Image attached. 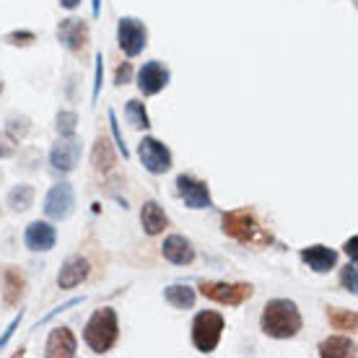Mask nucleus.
<instances>
[{"label": "nucleus", "mask_w": 358, "mask_h": 358, "mask_svg": "<svg viewBox=\"0 0 358 358\" xmlns=\"http://www.w3.org/2000/svg\"><path fill=\"white\" fill-rule=\"evenodd\" d=\"M304 327V317L299 312V306L288 299H270L268 304L262 306L260 314V330L268 338L275 341H291L296 338Z\"/></svg>", "instance_id": "nucleus-1"}, {"label": "nucleus", "mask_w": 358, "mask_h": 358, "mask_svg": "<svg viewBox=\"0 0 358 358\" xmlns=\"http://www.w3.org/2000/svg\"><path fill=\"white\" fill-rule=\"evenodd\" d=\"M221 229L226 236H231L234 242L250 244V247H268L273 236L265 226L257 221L255 210L250 208H236V210H226L221 218Z\"/></svg>", "instance_id": "nucleus-2"}, {"label": "nucleus", "mask_w": 358, "mask_h": 358, "mask_svg": "<svg viewBox=\"0 0 358 358\" xmlns=\"http://www.w3.org/2000/svg\"><path fill=\"white\" fill-rule=\"evenodd\" d=\"M83 341L96 356H104L115 348L120 341V322H117V312L112 306H101L91 314L83 327Z\"/></svg>", "instance_id": "nucleus-3"}, {"label": "nucleus", "mask_w": 358, "mask_h": 358, "mask_svg": "<svg viewBox=\"0 0 358 358\" xmlns=\"http://www.w3.org/2000/svg\"><path fill=\"white\" fill-rule=\"evenodd\" d=\"M224 317L218 312H200L192 320V345H195L200 353H213L221 343V335H224Z\"/></svg>", "instance_id": "nucleus-4"}, {"label": "nucleus", "mask_w": 358, "mask_h": 358, "mask_svg": "<svg viewBox=\"0 0 358 358\" xmlns=\"http://www.w3.org/2000/svg\"><path fill=\"white\" fill-rule=\"evenodd\" d=\"M200 294L224 306H242L255 296L252 283H229V280H203Z\"/></svg>", "instance_id": "nucleus-5"}, {"label": "nucleus", "mask_w": 358, "mask_h": 358, "mask_svg": "<svg viewBox=\"0 0 358 358\" xmlns=\"http://www.w3.org/2000/svg\"><path fill=\"white\" fill-rule=\"evenodd\" d=\"M117 45L127 57H138L143 52L145 45H148V29H145L143 21H138L133 16L120 18V24H117Z\"/></svg>", "instance_id": "nucleus-6"}, {"label": "nucleus", "mask_w": 358, "mask_h": 358, "mask_svg": "<svg viewBox=\"0 0 358 358\" xmlns=\"http://www.w3.org/2000/svg\"><path fill=\"white\" fill-rule=\"evenodd\" d=\"M57 42L71 50L76 57H86L91 45V34H89V24L83 18H65L57 27Z\"/></svg>", "instance_id": "nucleus-7"}, {"label": "nucleus", "mask_w": 358, "mask_h": 358, "mask_svg": "<svg viewBox=\"0 0 358 358\" xmlns=\"http://www.w3.org/2000/svg\"><path fill=\"white\" fill-rule=\"evenodd\" d=\"M138 156H141V164L145 166V171H151V174H166L174 166L171 151L159 138H151V135H145L143 141H141Z\"/></svg>", "instance_id": "nucleus-8"}, {"label": "nucleus", "mask_w": 358, "mask_h": 358, "mask_svg": "<svg viewBox=\"0 0 358 358\" xmlns=\"http://www.w3.org/2000/svg\"><path fill=\"white\" fill-rule=\"evenodd\" d=\"M177 195L185 200V206L192 210H203V208H213V197H210V187L203 179H195L189 174H179L177 177Z\"/></svg>", "instance_id": "nucleus-9"}, {"label": "nucleus", "mask_w": 358, "mask_h": 358, "mask_svg": "<svg viewBox=\"0 0 358 358\" xmlns=\"http://www.w3.org/2000/svg\"><path fill=\"white\" fill-rule=\"evenodd\" d=\"M73 208H76V192L68 182H60V185H55L50 187L45 197V215L47 218H52V221H65L68 215L73 213Z\"/></svg>", "instance_id": "nucleus-10"}, {"label": "nucleus", "mask_w": 358, "mask_h": 358, "mask_svg": "<svg viewBox=\"0 0 358 358\" xmlns=\"http://www.w3.org/2000/svg\"><path fill=\"white\" fill-rule=\"evenodd\" d=\"M169 78L171 73L169 68L159 60H151V63H145L141 71H138V91L143 94V96H156L159 91H164L169 86Z\"/></svg>", "instance_id": "nucleus-11"}, {"label": "nucleus", "mask_w": 358, "mask_h": 358, "mask_svg": "<svg viewBox=\"0 0 358 358\" xmlns=\"http://www.w3.org/2000/svg\"><path fill=\"white\" fill-rule=\"evenodd\" d=\"M0 294H3L6 306H18L27 294V275L13 265H3L0 268Z\"/></svg>", "instance_id": "nucleus-12"}, {"label": "nucleus", "mask_w": 358, "mask_h": 358, "mask_svg": "<svg viewBox=\"0 0 358 358\" xmlns=\"http://www.w3.org/2000/svg\"><path fill=\"white\" fill-rule=\"evenodd\" d=\"M299 257H301V262H304L306 268L314 270V273H320V275L338 268V252L330 250V247H324V244L304 247V250L299 252Z\"/></svg>", "instance_id": "nucleus-13"}, {"label": "nucleus", "mask_w": 358, "mask_h": 358, "mask_svg": "<svg viewBox=\"0 0 358 358\" xmlns=\"http://www.w3.org/2000/svg\"><path fill=\"white\" fill-rule=\"evenodd\" d=\"M78 159H81V143H78L76 138H60V141L52 145V151H50L52 169L65 171V174L76 169Z\"/></svg>", "instance_id": "nucleus-14"}, {"label": "nucleus", "mask_w": 358, "mask_h": 358, "mask_svg": "<svg viewBox=\"0 0 358 358\" xmlns=\"http://www.w3.org/2000/svg\"><path fill=\"white\" fill-rule=\"evenodd\" d=\"M57 242V231L47 221H31L24 231V244L31 252H50Z\"/></svg>", "instance_id": "nucleus-15"}, {"label": "nucleus", "mask_w": 358, "mask_h": 358, "mask_svg": "<svg viewBox=\"0 0 358 358\" xmlns=\"http://www.w3.org/2000/svg\"><path fill=\"white\" fill-rule=\"evenodd\" d=\"M76 348H78V343H76V335H73L71 327H55V330L50 332V338H47L45 356L71 358V356H76Z\"/></svg>", "instance_id": "nucleus-16"}, {"label": "nucleus", "mask_w": 358, "mask_h": 358, "mask_svg": "<svg viewBox=\"0 0 358 358\" xmlns=\"http://www.w3.org/2000/svg\"><path fill=\"white\" fill-rule=\"evenodd\" d=\"M162 255L164 260H169L171 265H189V262H195V247L189 244V239L179 236V234H171V236L164 239Z\"/></svg>", "instance_id": "nucleus-17"}, {"label": "nucleus", "mask_w": 358, "mask_h": 358, "mask_svg": "<svg viewBox=\"0 0 358 358\" xmlns=\"http://www.w3.org/2000/svg\"><path fill=\"white\" fill-rule=\"evenodd\" d=\"M89 273L91 265L86 257H71V260H65V265L57 273V286L63 288V291H71V288L81 286L83 280L89 278Z\"/></svg>", "instance_id": "nucleus-18"}, {"label": "nucleus", "mask_w": 358, "mask_h": 358, "mask_svg": "<svg viewBox=\"0 0 358 358\" xmlns=\"http://www.w3.org/2000/svg\"><path fill=\"white\" fill-rule=\"evenodd\" d=\"M141 226L148 236H159L169 229V215L164 213V208L156 203V200H148L141 208Z\"/></svg>", "instance_id": "nucleus-19"}, {"label": "nucleus", "mask_w": 358, "mask_h": 358, "mask_svg": "<svg viewBox=\"0 0 358 358\" xmlns=\"http://www.w3.org/2000/svg\"><path fill=\"white\" fill-rule=\"evenodd\" d=\"M91 164H94V169L99 174H109V171L115 169L117 164V153L112 148V141H109L107 135H99L96 143H94V151H91Z\"/></svg>", "instance_id": "nucleus-20"}, {"label": "nucleus", "mask_w": 358, "mask_h": 358, "mask_svg": "<svg viewBox=\"0 0 358 358\" xmlns=\"http://www.w3.org/2000/svg\"><path fill=\"white\" fill-rule=\"evenodd\" d=\"M320 356L322 358H356V341L348 335H332L320 343Z\"/></svg>", "instance_id": "nucleus-21"}, {"label": "nucleus", "mask_w": 358, "mask_h": 358, "mask_svg": "<svg viewBox=\"0 0 358 358\" xmlns=\"http://www.w3.org/2000/svg\"><path fill=\"white\" fill-rule=\"evenodd\" d=\"M327 322H330L332 330L341 332H353L358 330V314L353 309H338V306H330L327 309Z\"/></svg>", "instance_id": "nucleus-22"}, {"label": "nucleus", "mask_w": 358, "mask_h": 358, "mask_svg": "<svg viewBox=\"0 0 358 358\" xmlns=\"http://www.w3.org/2000/svg\"><path fill=\"white\" fill-rule=\"evenodd\" d=\"M6 203H8V208L13 213H27L29 208L34 206V187L31 185H16L8 192Z\"/></svg>", "instance_id": "nucleus-23"}, {"label": "nucleus", "mask_w": 358, "mask_h": 358, "mask_svg": "<svg viewBox=\"0 0 358 358\" xmlns=\"http://www.w3.org/2000/svg\"><path fill=\"white\" fill-rule=\"evenodd\" d=\"M164 299H166V301H169L174 309H185V312H187V309H192V306H195L197 296H195V291H192L189 286L174 283V286H169L166 291H164Z\"/></svg>", "instance_id": "nucleus-24"}, {"label": "nucleus", "mask_w": 358, "mask_h": 358, "mask_svg": "<svg viewBox=\"0 0 358 358\" xmlns=\"http://www.w3.org/2000/svg\"><path fill=\"white\" fill-rule=\"evenodd\" d=\"M125 117L135 130H148V127H151V120H148L145 104L143 101H138V99H130V101L125 104Z\"/></svg>", "instance_id": "nucleus-25"}, {"label": "nucleus", "mask_w": 358, "mask_h": 358, "mask_svg": "<svg viewBox=\"0 0 358 358\" xmlns=\"http://www.w3.org/2000/svg\"><path fill=\"white\" fill-rule=\"evenodd\" d=\"M29 130H31V120H29L27 115H10L8 120H6V135H10L16 143L27 138Z\"/></svg>", "instance_id": "nucleus-26"}, {"label": "nucleus", "mask_w": 358, "mask_h": 358, "mask_svg": "<svg viewBox=\"0 0 358 358\" xmlns=\"http://www.w3.org/2000/svg\"><path fill=\"white\" fill-rule=\"evenodd\" d=\"M76 127H78V115L76 112H60L57 120H55V130H57L60 138H73Z\"/></svg>", "instance_id": "nucleus-27"}, {"label": "nucleus", "mask_w": 358, "mask_h": 358, "mask_svg": "<svg viewBox=\"0 0 358 358\" xmlns=\"http://www.w3.org/2000/svg\"><path fill=\"white\" fill-rule=\"evenodd\" d=\"M3 42L10 47H31L36 42V34L29 31V29H16V31H8L3 36Z\"/></svg>", "instance_id": "nucleus-28"}, {"label": "nucleus", "mask_w": 358, "mask_h": 358, "mask_svg": "<svg viewBox=\"0 0 358 358\" xmlns=\"http://www.w3.org/2000/svg\"><path fill=\"white\" fill-rule=\"evenodd\" d=\"M341 286L345 288V291H350V294H356L358 291V278H356V262H350V265H345L341 273Z\"/></svg>", "instance_id": "nucleus-29"}, {"label": "nucleus", "mask_w": 358, "mask_h": 358, "mask_svg": "<svg viewBox=\"0 0 358 358\" xmlns=\"http://www.w3.org/2000/svg\"><path fill=\"white\" fill-rule=\"evenodd\" d=\"M109 125H112V133H115V143L117 148L122 151V159H127L130 153H127V145H125V138H122V130H120V122H117V115L109 109Z\"/></svg>", "instance_id": "nucleus-30"}, {"label": "nucleus", "mask_w": 358, "mask_h": 358, "mask_svg": "<svg viewBox=\"0 0 358 358\" xmlns=\"http://www.w3.org/2000/svg\"><path fill=\"white\" fill-rule=\"evenodd\" d=\"M133 81V65L127 63H120L117 65V71H115V83L117 86H127V83Z\"/></svg>", "instance_id": "nucleus-31"}, {"label": "nucleus", "mask_w": 358, "mask_h": 358, "mask_svg": "<svg viewBox=\"0 0 358 358\" xmlns=\"http://www.w3.org/2000/svg\"><path fill=\"white\" fill-rule=\"evenodd\" d=\"M10 156H16V141L3 133L0 135V159H10Z\"/></svg>", "instance_id": "nucleus-32"}, {"label": "nucleus", "mask_w": 358, "mask_h": 358, "mask_svg": "<svg viewBox=\"0 0 358 358\" xmlns=\"http://www.w3.org/2000/svg\"><path fill=\"white\" fill-rule=\"evenodd\" d=\"M21 320H24V312H18V317H13V320H10V324L6 327V332H3V338H0V350L6 348V343H8L10 338H13V332H16V327L21 324Z\"/></svg>", "instance_id": "nucleus-33"}, {"label": "nucleus", "mask_w": 358, "mask_h": 358, "mask_svg": "<svg viewBox=\"0 0 358 358\" xmlns=\"http://www.w3.org/2000/svg\"><path fill=\"white\" fill-rule=\"evenodd\" d=\"M39 159H42V156H39V151H36V148H29L27 156H24V169L34 171L36 169V162H39Z\"/></svg>", "instance_id": "nucleus-34"}, {"label": "nucleus", "mask_w": 358, "mask_h": 358, "mask_svg": "<svg viewBox=\"0 0 358 358\" xmlns=\"http://www.w3.org/2000/svg\"><path fill=\"white\" fill-rule=\"evenodd\" d=\"M356 247H358V236H350L348 242L343 244V252H345V255L350 257V262H356V257H358V250H356Z\"/></svg>", "instance_id": "nucleus-35"}, {"label": "nucleus", "mask_w": 358, "mask_h": 358, "mask_svg": "<svg viewBox=\"0 0 358 358\" xmlns=\"http://www.w3.org/2000/svg\"><path fill=\"white\" fill-rule=\"evenodd\" d=\"M101 68H104V63H101V55H99V57H96V76H94L96 81H94V94H91V96H94V101L99 99V91H101Z\"/></svg>", "instance_id": "nucleus-36"}, {"label": "nucleus", "mask_w": 358, "mask_h": 358, "mask_svg": "<svg viewBox=\"0 0 358 358\" xmlns=\"http://www.w3.org/2000/svg\"><path fill=\"white\" fill-rule=\"evenodd\" d=\"M57 3H60L65 10H76L78 6H81V0H57Z\"/></svg>", "instance_id": "nucleus-37"}, {"label": "nucleus", "mask_w": 358, "mask_h": 358, "mask_svg": "<svg viewBox=\"0 0 358 358\" xmlns=\"http://www.w3.org/2000/svg\"><path fill=\"white\" fill-rule=\"evenodd\" d=\"M99 10H101V0H91V13L99 16Z\"/></svg>", "instance_id": "nucleus-38"}, {"label": "nucleus", "mask_w": 358, "mask_h": 358, "mask_svg": "<svg viewBox=\"0 0 358 358\" xmlns=\"http://www.w3.org/2000/svg\"><path fill=\"white\" fill-rule=\"evenodd\" d=\"M3 89H6V86H3V78H0V94H3Z\"/></svg>", "instance_id": "nucleus-39"}]
</instances>
